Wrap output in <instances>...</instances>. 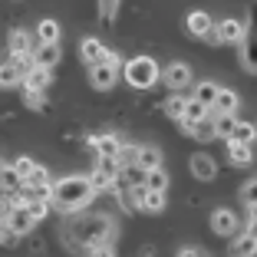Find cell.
<instances>
[{
	"label": "cell",
	"mask_w": 257,
	"mask_h": 257,
	"mask_svg": "<svg viewBox=\"0 0 257 257\" xmlns=\"http://www.w3.org/2000/svg\"><path fill=\"white\" fill-rule=\"evenodd\" d=\"M241 204L244 208H257V178H250L247 185H241Z\"/></svg>",
	"instance_id": "33"
},
{
	"label": "cell",
	"mask_w": 257,
	"mask_h": 257,
	"mask_svg": "<svg viewBox=\"0 0 257 257\" xmlns=\"http://www.w3.org/2000/svg\"><path fill=\"white\" fill-rule=\"evenodd\" d=\"M145 191H159V195H165V191H168V175H165V168L145 172Z\"/></svg>",
	"instance_id": "27"
},
{
	"label": "cell",
	"mask_w": 257,
	"mask_h": 257,
	"mask_svg": "<svg viewBox=\"0 0 257 257\" xmlns=\"http://www.w3.org/2000/svg\"><path fill=\"white\" fill-rule=\"evenodd\" d=\"M37 37H40V43H60V23L56 20H40L37 23Z\"/></svg>",
	"instance_id": "25"
},
{
	"label": "cell",
	"mask_w": 257,
	"mask_h": 257,
	"mask_svg": "<svg viewBox=\"0 0 257 257\" xmlns=\"http://www.w3.org/2000/svg\"><path fill=\"white\" fill-rule=\"evenodd\" d=\"M89 145L99 152V159H119L122 149H125V145H122V139L115 136V132H106V136H92Z\"/></svg>",
	"instance_id": "8"
},
{
	"label": "cell",
	"mask_w": 257,
	"mask_h": 257,
	"mask_svg": "<svg viewBox=\"0 0 257 257\" xmlns=\"http://www.w3.org/2000/svg\"><path fill=\"white\" fill-rule=\"evenodd\" d=\"M185 27H188V33H191V37L208 40V37L214 33V17H211V14H204V10H191V14H188V20H185Z\"/></svg>",
	"instance_id": "9"
},
{
	"label": "cell",
	"mask_w": 257,
	"mask_h": 257,
	"mask_svg": "<svg viewBox=\"0 0 257 257\" xmlns=\"http://www.w3.org/2000/svg\"><path fill=\"white\" fill-rule=\"evenodd\" d=\"M208 109L201 106V102H195V99L188 96V102H185V115H182V132H188V125H195V122H201V119H208Z\"/></svg>",
	"instance_id": "18"
},
{
	"label": "cell",
	"mask_w": 257,
	"mask_h": 257,
	"mask_svg": "<svg viewBox=\"0 0 257 257\" xmlns=\"http://www.w3.org/2000/svg\"><path fill=\"white\" fill-rule=\"evenodd\" d=\"M254 257H257V244H254Z\"/></svg>",
	"instance_id": "44"
},
{
	"label": "cell",
	"mask_w": 257,
	"mask_h": 257,
	"mask_svg": "<svg viewBox=\"0 0 257 257\" xmlns=\"http://www.w3.org/2000/svg\"><path fill=\"white\" fill-rule=\"evenodd\" d=\"M241 66L257 76V37H244L241 40Z\"/></svg>",
	"instance_id": "19"
},
{
	"label": "cell",
	"mask_w": 257,
	"mask_h": 257,
	"mask_svg": "<svg viewBox=\"0 0 257 257\" xmlns=\"http://www.w3.org/2000/svg\"><path fill=\"white\" fill-rule=\"evenodd\" d=\"M218 89H221V86H214L211 79H204V83H198L195 89H191V99H195V102H201V106L208 109V112H211V106H214V96H218Z\"/></svg>",
	"instance_id": "17"
},
{
	"label": "cell",
	"mask_w": 257,
	"mask_h": 257,
	"mask_svg": "<svg viewBox=\"0 0 257 257\" xmlns=\"http://www.w3.org/2000/svg\"><path fill=\"white\" fill-rule=\"evenodd\" d=\"M211 231L221 237H234L237 231V214L231 211V208H214L211 211Z\"/></svg>",
	"instance_id": "10"
},
{
	"label": "cell",
	"mask_w": 257,
	"mask_h": 257,
	"mask_svg": "<svg viewBox=\"0 0 257 257\" xmlns=\"http://www.w3.org/2000/svg\"><path fill=\"white\" fill-rule=\"evenodd\" d=\"M254 244H257V237L244 231V234H237L234 241H231V250H227V254L231 257H254Z\"/></svg>",
	"instance_id": "20"
},
{
	"label": "cell",
	"mask_w": 257,
	"mask_h": 257,
	"mask_svg": "<svg viewBox=\"0 0 257 257\" xmlns=\"http://www.w3.org/2000/svg\"><path fill=\"white\" fill-rule=\"evenodd\" d=\"M23 208H27V214L33 218V224L43 221L46 214H50V204H46V201H23Z\"/></svg>",
	"instance_id": "32"
},
{
	"label": "cell",
	"mask_w": 257,
	"mask_h": 257,
	"mask_svg": "<svg viewBox=\"0 0 257 257\" xmlns=\"http://www.w3.org/2000/svg\"><path fill=\"white\" fill-rule=\"evenodd\" d=\"M0 185H4V191H17V188H23V178L14 172L10 165H4V175H0Z\"/></svg>",
	"instance_id": "31"
},
{
	"label": "cell",
	"mask_w": 257,
	"mask_h": 257,
	"mask_svg": "<svg viewBox=\"0 0 257 257\" xmlns=\"http://www.w3.org/2000/svg\"><path fill=\"white\" fill-rule=\"evenodd\" d=\"M23 106H27V109H43L46 106L43 92H23Z\"/></svg>",
	"instance_id": "37"
},
{
	"label": "cell",
	"mask_w": 257,
	"mask_h": 257,
	"mask_svg": "<svg viewBox=\"0 0 257 257\" xmlns=\"http://www.w3.org/2000/svg\"><path fill=\"white\" fill-rule=\"evenodd\" d=\"M254 139H257V125H254V122L237 119L234 132H231V142H237V145H254Z\"/></svg>",
	"instance_id": "21"
},
{
	"label": "cell",
	"mask_w": 257,
	"mask_h": 257,
	"mask_svg": "<svg viewBox=\"0 0 257 257\" xmlns=\"http://www.w3.org/2000/svg\"><path fill=\"white\" fill-rule=\"evenodd\" d=\"M247 234H254V237H257V221H254V224H250V231H247Z\"/></svg>",
	"instance_id": "42"
},
{
	"label": "cell",
	"mask_w": 257,
	"mask_h": 257,
	"mask_svg": "<svg viewBox=\"0 0 257 257\" xmlns=\"http://www.w3.org/2000/svg\"><path fill=\"white\" fill-rule=\"evenodd\" d=\"M188 168H191V175H195L198 182H214V178H218V162H214L208 152H195L188 159Z\"/></svg>",
	"instance_id": "6"
},
{
	"label": "cell",
	"mask_w": 257,
	"mask_h": 257,
	"mask_svg": "<svg viewBox=\"0 0 257 257\" xmlns=\"http://www.w3.org/2000/svg\"><path fill=\"white\" fill-rule=\"evenodd\" d=\"M119 234V227L109 214H83V218L73 224V234L69 241L83 244L86 250L89 247H102V244H112V237Z\"/></svg>",
	"instance_id": "2"
},
{
	"label": "cell",
	"mask_w": 257,
	"mask_h": 257,
	"mask_svg": "<svg viewBox=\"0 0 257 257\" xmlns=\"http://www.w3.org/2000/svg\"><path fill=\"white\" fill-rule=\"evenodd\" d=\"M60 56H63L60 43H40L37 50H33V66H40V69H53L56 63H60Z\"/></svg>",
	"instance_id": "14"
},
{
	"label": "cell",
	"mask_w": 257,
	"mask_h": 257,
	"mask_svg": "<svg viewBox=\"0 0 257 257\" xmlns=\"http://www.w3.org/2000/svg\"><path fill=\"white\" fill-rule=\"evenodd\" d=\"M241 109V96L234 89H224L221 86L218 96H214V106H211V115H234Z\"/></svg>",
	"instance_id": "12"
},
{
	"label": "cell",
	"mask_w": 257,
	"mask_h": 257,
	"mask_svg": "<svg viewBox=\"0 0 257 257\" xmlns=\"http://www.w3.org/2000/svg\"><path fill=\"white\" fill-rule=\"evenodd\" d=\"M50 83H53V73H50V69H40V66H33L30 73L23 76V92H43Z\"/></svg>",
	"instance_id": "16"
},
{
	"label": "cell",
	"mask_w": 257,
	"mask_h": 257,
	"mask_svg": "<svg viewBox=\"0 0 257 257\" xmlns=\"http://www.w3.org/2000/svg\"><path fill=\"white\" fill-rule=\"evenodd\" d=\"M185 102H188V96H168L165 99V115H168V119H175V122H182Z\"/></svg>",
	"instance_id": "29"
},
{
	"label": "cell",
	"mask_w": 257,
	"mask_h": 257,
	"mask_svg": "<svg viewBox=\"0 0 257 257\" xmlns=\"http://www.w3.org/2000/svg\"><path fill=\"white\" fill-rule=\"evenodd\" d=\"M115 14H119V4H115V0H102V4H99V17H102V20H115Z\"/></svg>",
	"instance_id": "36"
},
{
	"label": "cell",
	"mask_w": 257,
	"mask_h": 257,
	"mask_svg": "<svg viewBox=\"0 0 257 257\" xmlns=\"http://www.w3.org/2000/svg\"><path fill=\"white\" fill-rule=\"evenodd\" d=\"M162 79H165V86H168V89L182 92V89H188V86L195 83V69H191L188 63L175 60V63H168V66L162 69Z\"/></svg>",
	"instance_id": "4"
},
{
	"label": "cell",
	"mask_w": 257,
	"mask_h": 257,
	"mask_svg": "<svg viewBox=\"0 0 257 257\" xmlns=\"http://www.w3.org/2000/svg\"><path fill=\"white\" fill-rule=\"evenodd\" d=\"M247 30H250L247 17H241V20L227 17V20H221L218 27H214V37H218V43H241V40L247 37Z\"/></svg>",
	"instance_id": "5"
},
{
	"label": "cell",
	"mask_w": 257,
	"mask_h": 257,
	"mask_svg": "<svg viewBox=\"0 0 257 257\" xmlns=\"http://www.w3.org/2000/svg\"><path fill=\"white\" fill-rule=\"evenodd\" d=\"M102 63H106V66H112V69L122 66V60H119V53H115V50H106V60H102Z\"/></svg>",
	"instance_id": "39"
},
{
	"label": "cell",
	"mask_w": 257,
	"mask_h": 257,
	"mask_svg": "<svg viewBox=\"0 0 257 257\" xmlns=\"http://www.w3.org/2000/svg\"><path fill=\"white\" fill-rule=\"evenodd\" d=\"M227 159H231V165H250V162H254V149H250V145L227 142Z\"/></svg>",
	"instance_id": "23"
},
{
	"label": "cell",
	"mask_w": 257,
	"mask_h": 257,
	"mask_svg": "<svg viewBox=\"0 0 257 257\" xmlns=\"http://www.w3.org/2000/svg\"><path fill=\"white\" fill-rule=\"evenodd\" d=\"M4 227H7V231H10L14 237L30 234V231H33V218L27 214V208H23V204H14V211H10L7 218H4Z\"/></svg>",
	"instance_id": "7"
},
{
	"label": "cell",
	"mask_w": 257,
	"mask_h": 257,
	"mask_svg": "<svg viewBox=\"0 0 257 257\" xmlns=\"http://www.w3.org/2000/svg\"><path fill=\"white\" fill-rule=\"evenodd\" d=\"M92 198H96V191L89 185V175H66V178L53 182V188H50V208L73 214V211H83Z\"/></svg>",
	"instance_id": "1"
},
{
	"label": "cell",
	"mask_w": 257,
	"mask_h": 257,
	"mask_svg": "<svg viewBox=\"0 0 257 257\" xmlns=\"http://www.w3.org/2000/svg\"><path fill=\"white\" fill-rule=\"evenodd\" d=\"M175 257H204V250L201 247H182Z\"/></svg>",
	"instance_id": "40"
},
{
	"label": "cell",
	"mask_w": 257,
	"mask_h": 257,
	"mask_svg": "<svg viewBox=\"0 0 257 257\" xmlns=\"http://www.w3.org/2000/svg\"><path fill=\"white\" fill-rule=\"evenodd\" d=\"M79 60H83L86 66H99V63L106 60V43L99 37H86L83 43H79Z\"/></svg>",
	"instance_id": "11"
},
{
	"label": "cell",
	"mask_w": 257,
	"mask_h": 257,
	"mask_svg": "<svg viewBox=\"0 0 257 257\" xmlns=\"http://www.w3.org/2000/svg\"><path fill=\"white\" fill-rule=\"evenodd\" d=\"M115 79H119V69L106 66V63H99V66H89V83H92V89L106 92V89H112V86H115Z\"/></svg>",
	"instance_id": "13"
},
{
	"label": "cell",
	"mask_w": 257,
	"mask_h": 257,
	"mask_svg": "<svg viewBox=\"0 0 257 257\" xmlns=\"http://www.w3.org/2000/svg\"><path fill=\"white\" fill-rule=\"evenodd\" d=\"M0 175H4V159H0Z\"/></svg>",
	"instance_id": "43"
},
{
	"label": "cell",
	"mask_w": 257,
	"mask_h": 257,
	"mask_svg": "<svg viewBox=\"0 0 257 257\" xmlns=\"http://www.w3.org/2000/svg\"><path fill=\"white\" fill-rule=\"evenodd\" d=\"M234 125H237L234 115H214V139H227V142H231Z\"/></svg>",
	"instance_id": "28"
},
{
	"label": "cell",
	"mask_w": 257,
	"mask_h": 257,
	"mask_svg": "<svg viewBox=\"0 0 257 257\" xmlns=\"http://www.w3.org/2000/svg\"><path fill=\"white\" fill-rule=\"evenodd\" d=\"M139 208L149 211V214H162V211H165V195H159V191H142Z\"/></svg>",
	"instance_id": "24"
},
{
	"label": "cell",
	"mask_w": 257,
	"mask_h": 257,
	"mask_svg": "<svg viewBox=\"0 0 257 257\" xmlns=\"http://www.w3.org/2000/svg\"><path fill=\"white\" fill-rule=\"evenodd\" d=\"M136 168H142V172L162 168V152L155 149V145H139L136 149Z\"/></svg>",
	"instance_id": "15"
},
{
	"label": "cell",
	"mask_w": 257,
	"mask_h": 257,
	"mask_svg": "<svg viewBox=\"0 0 257 257\" xmlns=\"http://www.w3.org/2000/svg\"><path fill=\"white\" fill-rule=\"evenodd\" d=\"M0 241H14V234H10L7 227H4V221H0Z\"/></svg>",
	"instance_id": "41"
},
{
	"label": "cell",
	"mask_w": 257,
	"mask_h": 257,
	"mask_svg": "<svg viewBox=\"0 0 257 257\" xmlns=\"http://www.w3.org/2000/svg\"><path fill=\"white\" fill-rule=\"evenodd\" d=\"M122 76H125V83L132 86V89H152V86L159 83L162 69L152 56H136V60H128L125 66H122Z\"/></svg>",
	"instance_id": "3"
},
{
	"label": "cell",
	"mask_w": 257,
	"mask_h": 257,
	"mask_svg": "<svg viewBox=\"0 0 257 257\" xmlns=\"http://www.w3.org/2000/svg\"><path fill=\"white\" fill-rule=\"evenodd\" d=\"M86 257H115V250H112V244H102V247H89Z\"/></svg>",
	"instance_id": "38"
},
{
	"label": "cell",
	"mask_w": 257,
	"mask_h": 257,
	"mask_svg": "<svg viewBox=\"0 0 257 257\" xmlns=\"http://www.w3.org/2000/svg\"><path fill=\"white\" fill-rule=\"evenodd\" d=\"M188 136L195 139V142H211V139H214V115H208V119L188 125Z\"/></svg>",
	"instance_id": "22"
},
{
	"label": "cell",
	"mask_w": 257,
	"mask_h": 257,
	"mask_svg": "<svg viewBox=\"0 0 257 257\" xmlns=\"http://www.w3.org/2000/svg\"><path fill=\"white\" fill-rule=\"evenodd\" d=\"M27 188H37V185H50V172H46L43 165H33V172H30V178H27Z\"/></svg>",
	"instance_id": "34"
},
{
	"label": "cell",
	"mask_w": 257,
	"mask_h": 257,
	"mask_svg": "<svg viewBox=\"0 0 257 257\" xmlns=\"http://www.w3.org/2000/svg\"><path fill=\"white\" fill-rule=\"evenodd\" d=\"M17 83H23V76L17 73L10 63H0V89H10V86H17Z\"/></svg>",
	"instance_id": "30"
},
{
	"label": "cell",
	"mask_w": 257,
	"mask_h": 257,
	"mask_svg": "<svg viewBox=\"0 0 257 257\" xmlns=\"http://www.w3.org/2000/svg\"><path fill=\"white\" fill-rule=\"evenodd\" d=\"M33 165H37V162H33L30 155H20V159H17V162H14V165H10V168H14V172L20 175L23 182H27V178H30V172H33Z\"/></svg>",
	"instance_id": "35"
},
{
	"label": "cell",
	"mask_w": 257,
	"mask_h": 257,
	"mask_svg": "<svg viewBox=\"0 0 257 257\" xmlns=\"http://www.w3.org/2000/svg\"><path fill=\"white\" fill-rule=\"evenodd\" d=\"M10 56H30V33L27 30L10 33Z\"/></svg>",
	"instance_id": "26"
}]
</instances>
